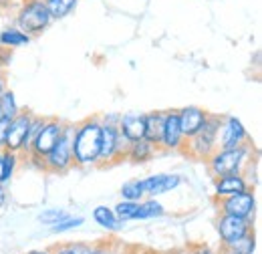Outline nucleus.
Masks as SVG:
<instances>
[{
  "label": "nucleus",
  "mask_w": 262,
  "mask_h": 254,
  "mask_svg": "<svg viewBox=\"0 0 262 254\" xmlns=\"http://www.w3.org/2000/svg\"><path fill=\"white\" fill-rule=\"evenodd\" d=\"M123 254H125V252H123ZM137 254H139V252H137Z\"/></svg>",
  "instance_id": "obj_44"
},
{
  "label": "nucleus",
  "mask_w": 262,
  "mask_h": 254,
  "mask_svg": "<svg viewBox=\"0 0 262 254\" xmlns=\"http://www.w3.org/2000/svg\"><path fill=\"white\" fill-rule=\"evenodd\" d=\"M63 127H65V121H61L57 117H47L42 129L36 133V137L31 141L29 154L38 156V158H45L53 150V145L59 141V137L63 135Z\"/></svg>",
  "instance_id": "obj_9"
},
{
  "label": "nucleus",
  "mask_w": 262,
  "mask_h": 254,
  "mask_svg": "<svg viewBox=\"0 0 262 254\" xmlns=\"http://www.w3.org/2000/svg\"><path fill=\"white\" fill-rule=\"evenodd\" d=\"M222 246H226V248H230L232 252H236V254H254V250H256V238H254L252 232H248V234H244L242 238L232 240V242L222 244Z\"/></svg>",
  "instance_id": "obj_24"
},
{
  "label": "nucleus",
  "mask_w": 262,
  "mask_h": 254,
  "mask_svg": "<svg viewBox=\"0 0 262 254\" xmlns=\"http://www.w3.org/2000/svg\"><path fill=\"white\" fill-rule=\"evenodd\" d=\"M119 117H121V113H105L99 117V121L103 125H119Z\"/></svg>",
  "instance_id": "obj_33"
},
{
  "label": "nucleus",
  "mask_w": 262,
  "mask_h": 254,
  "mask_svg": "<svg viewBox=\"0 0 262 254\" xmlns=\"http://www.w3.org/2000/svg\"><path fill=\"white\" fill-rule=\"evenodd\" d=\"M31 119H33V113L23 111V109L10 119V127H8L4 150L14 152V154H20V156H27L29 154V147H31V143H29Z\"/></svg>",
  "instance_id": "obj_7"
},
{
  "label": "nucleus",
  "mask_w": 262,
  "mask_h": 254,
  "mask_svg": "<svg viewBox=\"0 0 262 254\" xmlns=\"http://www.w3.org/2000/svg\"><path fill=\"white\" fill-rule=\"evenodd\" d=\"M167 254H186V250H173V252H167Z\"/></svg>",
  "instance_id": "obj_42"
},
{
  "label": "nucleus",
  "mask_w": 262,
  "mask_h": 254,
  "mask_svg": "<svg viewBox=\"0 0 262 254\" xmlns=\"http://www.w3.org/2000/svg\"><path fill=\"white\" fill-rule=\"evenodd\" d=\"M6 202H8V190L6 186H0V208H4Z\"/></svg>",
  "instance_id": "obj_35"
},
{
  "label": "nucleus",
  "mask_w": 262,
  "mask_h": 254,
  "mask_svg": "<svg viewBox=\"0 0 262 254\" xmlns=\"http://www.w3.org/2000/svg\"><path fill=\"white\" fill-rule=\"evenodd\" d=\"M25 254H51V250H29Z\"/></svg>",
  "instance_id": "obj_38"
},
{
  "label": "nucleus",
  "mask_w": 262,
  "mask_h": 254,
  "mask_svg": "<svg viewBox=\"0 0 262 254\" xmlns=\"http://www.w3.org/2000/svg\"><path fill=\"white\" fill-rule=\"evenodd\" d=\"M67 216H69V212L63 210V208H47V210H42V212L36 216V220L40 224H45V226H53V224L65 220Z\"/></svg>",
  "instance_id": "obj_28"
},
{
  "label": "nucleus",
  "mask_w": 262,
  "mask_h": 254,
  "mask_svg": "<svg viewBox=\"0 0 262 254\" xmlns=\"http://www.w3.org/2000/svg\"><path fill=\"white\" fill-rule=\"evenodd\" d=\"M248 188H250V184H248L244 174H226V176L216 178V182H214V196L220 200V198H226V196L240 194V192L248 190Z\"/></svg>",
  "instance_id": "obj_15"
},
{
  "label": "nucleus",
  "mask_w": 262,
  "mask_h": 254,
  "mask_svg": "<svg viewBox=\"0 0 262 254\" xmlns=\"http://www.w3.org/2000/svg\"><path fill=\"white\" fill-rule=\"evenodd\" d=\"M218 212L220 214H230V216H238V218H246V220H254L256 214V198L254 192L244 190L234 196H226L218 200Z\"/></svg>",
  "instance_id": "obj_8"
},
{
  "label": "nucleus",
  "mask_w": 262,
  "mask_h": 254,
  "mask_svg": "<svg viewBox=\"0 0 262 254\" xmlns=\"http://www.w3.org/2000/svg\"><path fill=\"white\" fill-rule=\"evenodd\" d=\"M93 220L97 222V226L109 230V232H117V230L121 228L119 218L115 216L113 208H109V206H97V208L93 210Z\"/></svg>",
  "instance_id": "obj_21"
},
{
  "label": "nucleus",
  "mask_w": 262,
  "mask_h": 254,
  "mask_svg": "<svg viewBox=\"0 0 262 254\" xmlns=\"http://www.w3.org/2000/svg\"><path fill=\"white\" fill-rule=\"evenodd\" d=\"M6 6H8V0H0V12H2Z\"/></svg>",
  "instance_id": "obj_40"
},
{
  "label": "nucleus",
  "mask_w": 262,
  "mask_h": 254,
  "mask_svg": "<svg viewBox=\"0 0 262 254\" xmlns=\"http://www.w3.org/2000/svg\"><path fill=\"white\" fill-rule=\"evenodd\" d=\"M8 127H10V119L0 117V152L6 145V135H8Z\"/></svg>",
  "instance_id": "obj_32"
},
{
  "label": "nucleus",
  "mask_w": 262,
  "mask_h": 254,
  "mask_svg": "<svg viewBox=\"0 0 262 254\" xmlns=\"http://www.w3.org/2000/svg\"><path fill=\"white\" fill-rule=\"evenodd\" d=\"M127 145H129V141L121 135L119 127L103 125V129H101V152H99L97 165H111V163L123 161Z\"/></svg>",
  "instance_id": "obj_6"
},
{
  "label": "nucleus",
  "mask_w": 262,
  "mask_h": 254,
  "mask_svg": "<svg viewBox=\"0 0 262 254\" xmlns=\"http://www.w3.org/2000/svg\"><path fill=\"white\" fill-rule=\"evenodd\" d=\"M252 154H254V147L250 145V141H246L242 145H236V147H228V150L218 147L210 158L206 159L208 172L214 178H220V176H226V174H244V170L252 161Z\"/></svg>",
  "instance_id": "obj_2"
},
{
  "label": "nucleus",
  "mask_w": 262,
  "mask_h": 254,
  "mask_svg": "<svg viewBox=\"0 0 262 254\" xmlns=\"http://www.w3.org/2000/svg\"><path fill=\"white\" fill-rule=\"evenodd\" d=\"M31 40L33 36H29L18 27H6L0 31V47L4 49H20V47H27Z\"/></svg>",
  "instance_id": "obj_19"
},
{
  "label": "nucleus",
  "mask_w": 262,
  "mask_h": 254,
  "mask_svg": "<svg viewBox=\"0 0 262 254\" xmlns=\"http://www.w3.org/2000/svg\"><path fill=\"white\" fill-rule=\"evenodd\" d=\"M51 25H53V18L45 0H23L14 14V27L25 31L29 36L42 34Z\"/></svg>",
  "instance_id": "obj_4"
},
{
  "label": "nucleus",
  "mask_w": 262,
  "mask_h": 254,
  "mask_svg": "<svg viewBox=\"0 0 262 254\" xmlns=\"http://www.w3.org/2000/svg\"><path fill=\"white\" fill-rule=\"evenodd\" d=\"M45 4L51 12V18L61 20V18H67L71 12H75V8L79 6V0H45Z\"/></svg>",
  "instance_id": "obj_23"
},
{
  "label": "nucleus",
  "mask_w": 262,
  "mask_h": 254,
  "mask_svg": "<svg viewBox=\"0 0 262 254\" xmlns=\"http://www.w3.org/2000/svg\"><path fill=\"white\" fill-rule=\"evenodd\" d=\"M145 198L141 182L139 180H129L121 186V200H129V202H141Z\"/></svg>",
  "instance_id": "obj_26"
},
{
  "label": "nucleus",
  "mask_w": 262,
  "mask_h": 254,
  "mask_svg": "<svg viewBox=\"0 0 262 254\" xmlns=\"http://www.w3.org/2000/svg\"><path fill=\"white\" fill-rule=\"evenodd\" d=\"M18 111H20V107H18V103H16V95H14V91L6 89V91L0 95V117L12 119Z\"/></svg>",
  "instance_id": "obj_25"
},
{
  "label": "nucleus",
  "mask_w": 262,
  "mask_h": 254,
  "mask_svg": "<svg viewBox=\"0 0 262 254\" xmlns=\"http://www.w3.org/2000/svg\"><path fill=\"white\" fill-rule=\"evenodd\" d=\"M119 131L127 141H137L143 139V131H145V113H137V111H129V113H121L119 117Z\"/></svg>",
  "instance_id": "obj_16"
},
{
  "label": "nucleus",
  "mask_w": 262,
  "mask_h": 254,
  "mask_svg": "<svg viewBox=\"0 0 262 254\" xmlns=\"http://www.w3.org/2000/svg\"><path fill=\"white\" fill-rule=\"evenodd\" d=\"M51 254H69V252H67V244H61V246L51 248Z\"/></svg>",
  "instance_id": "obj_37"
},
{
  "label": "nucleus",
  "mask_w": 262,
  "mask_h": 254,
  "mask_svg": "<svg viewBox=\"0 0 262 254\" xmlns=\"http://www.w3.org/2000/svg\"><path fill=\"white\" fill-rule=\"evenodd\" d=\"M218 254H236V252H232L230 248H226V246H222V248H220V252H218Z\"/></svg>",
  "instance_id": "obj_39"
},
{
  "label": "nucleus",
  "mask_w": 262,
  "mask_h": 254,
  "mask_svg": "<svg viewBox=\"0 0 262 254\" xmlns=\"http://www.w3.org/2000/svg\"><path fill=\"white\" fill-rule=\"evenodd\" d=\"M139 182H141L145 198H158L162 194L176 190L182 184V176L180 174H154V176H147Z\"/></svg>",
  "instance_id": "obj_13"
},
{
  "label": "nucleus",
  "mask_w": 262,
  "mask_h": 254,
  "mask_svg": "<svg viewBox=\"0 0 262 254\" xmlns=\"http://www.w3.org/2000/svg\"><path fill=\"white\" fill-rule=\"evenodd\" d=\"M0 182H2V152H0ZM2 186V184H0Z\"/></svg>",
  "instance_id": "obj_41"
},
{
  "label": "nucleus",
  "mask_w": 262,
  "mask_h": 254,
  "mask_svg": "<svg viewBox=\"0 0 262 254\" xmlns=\"http://www.w3.org/2000/svg\"><path fill=\"white\" fill-rule=\"evenodd\" d=\"M83 224H85V218H83V216H67L65 220L53 224V226H51V232L63 234V232H69V230H75V228L83 226Z\"/></svg>",
  "instance_id": "obj_29"
},
{
  "label": "nucleus",
  "mask_w": 262,
  "mask_h": 254,
  "mask_svg": "<svg viewBox=\"0 0 262 254\" xmlns=\"http://www.w3.org/2000/svg\"><path fill=\"white\" fill-rule=\"evenodd\" d=\"M139 254H156V252H149V250H145V252H139Z\"/></svg>",
  "instance_id": "obj_43"
},
{
  "label": "nucleus",
  "mask_w": 262,
  "mask_h": 254,
  "mask_svg": "<svg viewBox=\"0 0 262 254\" xmlns=\"http://www.w3.org/2000/svg\"><path fill=\"white\" fill-rule=\"evenodd\" d=\"M184 143H186V137H184V133L180 129L178 111L176 109H169V111H165L164 131H162V139H160L158 150H164V152H182L184 150Z\"/></svg>",
  "instance_id": "obj_11"
},
{
  "label": "nucleus",
  "mask_w": 262,
  "mask_h": 254,
  "mask_svg": "<svg viewBox=\"0 0 262 254\" xmlns=\"http://www.w3.org/2000/svg\"><path fill=\"white\" fill-rule=\"evenodd\" d=\"M91 254H123V250L113 242H101V244H93Z\"/></svg>",
  "instance_id": "obj_30"
},
{
  "label": "nucleus",
  "mask_w": 262,
  "mask_h": 254,
  "mask_svg": "<svg viewBox=\"0 0 262 254\" xmlns=\"http://www.w3.org/2000/svg\"><path fill=\"white\" fill-rule=\"evenodd\" d=\"M77 123H65L63 135L53 145V150L45 156V172L49 174H67L75 161H73V135Z\"/></svg>",
  "instance_id": "obj_5"
},
{
  "label": "nucleus",
  "mask_w": 262,
  "mask_h": 254,
  "mask_svg": "<svg viewBox=\"0 0 262 254\" xmlns=\"http://www.w3.org/2000/svg\"><path fill=\"white\" fill-rule=\"evenodd\" d=\"M137 206H139V202H129V200H121L115 208H113V212H115V216L119 218V222H129V220H135V212H137Z\"/></svg>",
  "instance_id": "obj_27"
},
{
  "label": "nucleus",
  "mask_w": 262,
  "mask_h": 254,
  "mask_svg": "<svg viewBox=\"0 0 262 254\" xmlns=\"http://www.w3.org/2000/svg\"><path fill=\"white\" fill-rule=\"evenodd\" d=\"M6 89H8V87H6V75H4V71L0 69V95H2Z\"/></svg>",
  "instance_id": "obj_36"
},
{
  "label": "nucleus",
  "mask_w": 262,
  "mask_h": 254,
  "mask_svg": "<svg viewBox=\"0 0 262 254\" xmlns=\"http://www.w3.org/2000/svg\"><path fill=\"white\" fill-rule=\"evenodd\" d=\"M93 244L89 242H69L67 244V252L69 254H91Z\"/></svg>",
  "instance_id": "obj_31"
},
{
  "label": "nucleus",
  "mask_w": 262,
  "mask_h": 254,
  "mask_svg": "<svg viewBox=\"0 0 262 254\" xmlns=\"http://www.w3.org/2000/svg\"><path fill=\"white\" fill-rule=\"evenodd\" d=\"M164 119H165V111H151V113H145V131H143V139H147V141L154 143L156 147L160 145V139H162Z\"/></svg>",
  "instance_id": "obj_18"
},
{
  "label": "nucleus",
  "mask_w": 262,
  "mask_h": 254,
  "mask_svg": "<svg viewBox=\"0 0 262 254\" xmlns=\"http://www.w3.org/2000/svg\"><path fill=\"white\" fill-rule=\"evenodd\" d=\"M186 254H218V252H214L210 246H204V244H194V246H190V248L186 250Z\"/></svg>",
  "instance_id": "obj_34"
},
{
  "label": "nucleus",
  "mask_w": 262,
  "mask_h": 254,
  "mask_svg": "<svg viewBox=\"0 0 262 254\" xmlns=\"http://www.w3.org/2000/svg\"><path fill=\"white\" fill-rule=\"evenodd\" d=\"M101 121L99 117H87L75 127L73 135V161L79 167L97 165L101 152Z\"/></svg>",
  "instance_id": "obj_1"
},
{
  "label": "nucleus",
  "mask_w": 262,
  "mask_h": 254,
  "mask_svg": "<svg viewBox=\"0 0 262 254\" xmlns=\"http://www.w3.org/2000/svg\"><path fill=\"white\" fill-rule=\"evenodd\" d=\"M246 141H250V135H248L244 123L234 115L222 117L220 129H218V147L220 150H228V147L242 145Z\"/></svg>",
  "instance_id": "obj_10"
},
{
  "label": "nucleus",
  "mask_w": 262,
  "mask_h": 254,
  "mask_svg": "<svg viewBox=\"0 0 262 254\" xmlns=\"http://www.w3.org/2000/svg\"><path fill=\"white\" fill-rule=\"evenodd\" d=\"M216 232H218L222 244H228L232 240H238L244 234L252 232V220L230 216V214H220L216 220Z\"/></svg>",
  "instance_id": "obj_12"
},
{
  "label": "nucleus",
  "mask_w": 262,
  "mask_h": 254,
  "mask_svg": "<svg viewBox=\"0 0 262 254\" xmlns=\"http://www.w3.org/2000/svg\"><path fill=\"white\" fill-rule=\"evenodd\" d=\"M23 161L20 154H14V152H8V150H2V186H8L10 180L14 178L18 165Z\"/></svg>",
  "instance_id": "obj_22"
},
{
  "label": "nucleus",
  "mask_w": 262,
  "mask_h": 254,
  "mask_svg": "<svg viewBox=\"0 0 262 254\" xmlns=\"http://www.w3.org/2000/svg\"><path fill=\"white\" fill-rule=\"evenodd\" d=\"M165 214L164 204H160L156 198H143L137 206L135 212V220H151V218H160Z\"/></svg>",
  "instance_id": "obj_20"
},
{
  "label": "nucleus",
  "mask_w": 262,
  "mask_h": 254,
  "mask_svg": "<svg viewBox=\"0 0 262 254\" xmlns=\"http://www.w3.org/2000/svg\"><path fill=\"white\" fill-rule=\"evenodd\" d=\"M158 147L154 143H149L147 139H137V141H131L125 150V161H131V163H145L156 156Z\"/></svg>",
  "instance_id": "obj_17"
},
{
  "label": "nucleus",
  "mask_w": 262,
  "mask_h": 254,
  "mask_svg": "<svg viewBox=\"0 0 262 254\" xmlns=\"http://www.w3.org/2000/svg\"><path fill=\"white\" fill-rule=\"evenodd\" d=\"M220 121H222V115H214L210 113L204 127L194 133L192 137L186 139L184 143V152L186 156H190L192 159L198 161H206L216 150H218V129H220Z\"/></svg>",
  "instance_id": "obj_3"
},
{
  "label": "nucleus",
  "mask_w": 262,
  "mask_h": 254,
  "mask_svg": "<svg viewBox=\"0 0 262 254\" xmlns=\"http://www.w3.org/2000/svg\"><path fill=\"white\" fill-rule=\"evenodd\" d=\"M208 115H210V113H208L206 109L198 107V105H188V107L178 109V121H180V129H182V133H184V137L188 139V137H192L194 133H198V131L204 127Z\"/></svg>",
  "instance_id": "obj_14"
}]
</instances>
